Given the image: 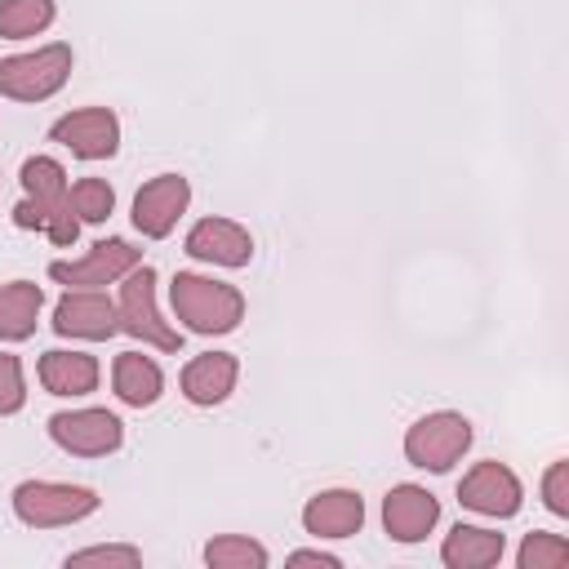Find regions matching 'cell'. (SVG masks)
<instances>
[{"mask_svg": "<svg viewBox=\"0 0 569 569\" xmlns=\"http://www.w3.org/2000/svg\"><path fill=\"white\" fill-rule=\"evenodd\" d=\"M53 0H0V36L4 40H31L53 22Z\"/></svg>", "mask_w": 569, "mask_h": 569, "instance_id": "cell-22", "label": "cell"}, {"mask_svg": "<svg viewBox=\"0 0 569 569\" xmlns=\"http://www.w3.org/2000/svg\"><path fill=\"white\" fill-rule=\"evenodd\" d=\"M49 138L76 160H111L120 151V120L111 107H76L49 124Z\"/></svg>", "mask_w": 569, "mask_h": 569, "instance_id": "cell-9", "label": "cell"}, {"mask_svg": "<svg viewBox=\"0 0 569 569\" xmlns=\"http://www.w3.org/2000/svg\"><path fill=\"white\" fill-rule=\"evenodd\" d=\"M289 565H320V569H338L342 560L333 551H320V547H307V551H289Z\"/></svg>", "mask_w": 569, "mask_h": 569, "instance_id": "cell-28", "label": "cell"}, {"mask_svg": "<svg viewBox=\"0 0 569 569\" xmlns=\"http://www.w3.org/2000/svg\"><path fill=\"white\" fill-rule=\"evenodd\" d=\"M467 449H471V422L453 409L422 413L405 431V458L422 471H449Z\"/></svg>", "mask_w": 569, "mask_h": 569, "instance_id": "cell-6", "label": "cell"}, {"mask_svg": "<svg viewBox=\"0 0 569 569\" xmlns=\"http://www.w3.org/2000/svg\"><path fill=\"white\" fill-rule=\"evenodd\" d=\"M71 565H124V569H133V565H142V551L129 547V542H107V547L71 551V556H67V569H71Z\"/></svg>", "mask_w": 569, "mask_h": 569, "instance_id": "cell-26", "label": "cell"}, {"mask_svg": "<svg viewBox=\"0 0 569 569\" xmlns=\"http://www.w3.org/2000/svg\"><path fill=\"white\" fill-rule=\"evenodd\" d=\"M36 373L49 396H89L102 378V369L89 351H44Z\"/></svg>", "mask_w": 569, "mask_h": 569, "instance_id": "cell-17", "label": "cell"}, {"mask_svg": "<svg viewBox=\"0 0 569 569\" xmlns=\"http://www.w3.org/2000/svg\"><path fill=\"white\" fill-rule=\"evenodd\" d=\"M365 525V498L356 489H320L302 507V529L311 538H351Z\"/></svg>", "mask_w": 569, "mask_h": 569, "instance_id": "cell-15", "label": "cell"}, {"mask_svg": "<svg viewBox=\"0 0 569 569\" xmlns=\"http://www.w3.org/2000/svg\"><path fill=\"white\" fill-rule=\"evenodd\" d=\"M187 204H191V182L182 173H156L133 196V227L147 240H164L178 227V218L187 213Z\"/></svg>", "mask_w": 569, "mask_h": 569, "instance_id": "cell-11", "label": "cell"}, {"mask_svg": "<svg viewBox=\"0 0 569 569\" xmlns=\"http://www.w3.org/2000/svg\"><path fill=\"white\" fill-rule=\"evenodd\" d=\"M542 502L551 516H569V462L565 458H556L542 471Z\"/></svg>", "mask_w": 569, "mask_h": 569, "instance_id": "cell-27", "label": "cell"}, {"mask_svg": "<svg viewBox=\"0 0 569 569\" xmlns=\"http://www.w3.org/2000/svg\"><path fill=\"white\" fill-rule=\"evenodd\" d=\"M49 440L76 458H107L124 445V422L111 409H67L49 418Z\"/></svg>", "mask_w": 569, "mask_h": 569, "instance_id": "cell-7", "label": "cell"}, {"mask_svg": "<svg viewBox=\"0 0 569 569\" xmlns=\"http://www.w3.org/2000/svg\"><path fill=\"white\" fill-rule=\"evenodd\" d=\"M71 44L53 40V44H40L31 53H13V58H0V98H13V102H44L53 98L67 76H71Z\"/></svg>", "mask_w": 569, "mask_h": 569, "instance_id": "cell-3", "label": "cell"}, {"mask_svg": "<svg viewBox=\"0 0 569 569\" xmlns=\"http://www.w3.org/2000/svg\"><path fill=\"white\" fill-rule=\"evenodd\" d=\"M502 551H507V538L485 525H453L440 542V560L449 569H489L502 560Z\"/></svg>", "mask_w": 569, "mask_h": 569, "instance_id": "cell-18", "label": "cell"}, {"mask_svg": "<svg viewBox=\"0 0 569 569\" xmlns=\"http://www.w3.org/2000/svg\"><path fill=\"white\" fill-rule=\"evenodd\" d=\"M111 387H116L120 405H129V409H147V405L160 400V391H164V373H160V365H156L151 356H142V351H120L116 365H111Z\"/></svg>", "mask_w": 569, "mask_h": 569, "instance_id": "cell-19", "label": "cell"}, {"mask_svg": "<svg viewBox=\"0 0 569 569\" xmlns=\"http://www.w3.org/2000/svg\"><path fill=\"white\" fill-rule=\"evenodd\" d=\"M236 378H240V360L231 351H204V356H191L187 369H182V396L200 409H213L222 405L231 391H236Z\"/></svg>", "mask_w": 569, "mask_h": 569, "instance_id": "cell-16", "label": "cell"}, {"mask_svg": "<svg viewBox=\"0 0 569 569\" xmlns=\"http://www.w3.org/2000/svg\"><path fill=\"white\" fill-rule=\"evenodd\" d=\"M187 253L213 267H249L253 258V236L249 227L231 222V218H200L187 231Z\"/></svg>", "mask_w": 569, "mask_h": 569, "instance_id": "cell-14", "label": "cell"}, {"mask_svg": "<svg viewBox=\"0 0 569 569\" xmlns=\"http://www.w3.org/2000/svg\"><path fill=\"white\" fill-rule=\"evenodd\" d=\"M116 311H120V329L160 347V351H182V333L160 316L156 307V271L151 267H133L124 280H120V298H116Z\"/></svg>", "mask_w": 569, "mask_h": 569, "instance_id": "cell-5", "label": "cell"}, {"mask_svg": "<svg viewBox=\"0 0 569 569\" xmlns=\"http://www.w3.org/2000/svg\"><path fill=\"white\" fill-rule=\"evenodd\" d=\"M98 511V493L89 485H62V480H22L13 489V516L31 529H58L76 525Z\"/></svg>", "mask_w": 569, "mask_h": 569, "instance_id": "cell-4", "label": "cell"}, {"mask_svg": "<svg viewBox=\"0 0 569 569\" xmlns=\"http://www.w3.org/2000/svg\"><path fill=\"white\" fill-rule=\"evenodd\" d=\"M120 329V311L102 289H67L53 307V333L102 342Z\"/></svg>", "mask_w": 569, "mask_h": 569, "instance_id": "cell-12", "label": "cell"}, {"mask_svg": "<svg viewBox=\"0 0 569 569\" xmlns=\"http://www.w3.org/2000/svg\"><path fill=\"white\" fill-rule=\"evenodd\" d=\"M67 196H71V213L80 222H107L116 209V191L107 178H80V182H71Z\"/></svg>", "mask_w": 569, "mask_h": 569, "instance_id": "cell-23", "label": "cell"}, {"mask_svg": "<svg viewBox=\"0 0 569 569\" xmlns=\"http://www.w3.org/2000/svg\"><path fill=\"white\" fill-rule=\"evenodd\" d=\"M27 405V378H22V360L0 351V418L18 413Z\"/></svg>", "mask_w": 569, "mask_h": 569, "instance_id": "cell-25", "label": "cell"}, {"mask_svg": "<svg viewBox=\"0 0 569 569\" xmlns=\"http://www.w3.org/2000/svg\"><path fill=\"white\" fill-rule=\"evenodd\" d=\"M440 520V498L422 485H396L382 498V529L396 542H422Z\"/></svg>", "mask_w": 569, "mask_h": 569, "instance_id": "cell-13", "label": "cell"}, {"mask_svg": "<svg viewBox=\"0 0 569 569\" xmlns=\"http://www.w3.org/2000/svg\"><path fill=\"white\" fill-rule=\"evenodd\" d=\"M44 307V289L31 280H9L0 284V342H27L36 333Z\"/></svg>", "mask_w": 569, "mask_h": 569, "instance_id": "cell-20", "label": "cell"}, {"mask_svg": "<svg viewBox=\"0 0 569 569\" xmlns=\"http://www.w3.org/2000/svg\"><path fill=\"white\" fill-rule=\"evenodd\" d=\"M267 547L244 533H218L204 542V565L209 569H267Z\"/></svg>", "mask_w": 569, "mask_h": 569, "instance_id": "cell-21", "label": "cell"}, {"mask_svg": "<svg viewBox=\"0 0 569 569\" xmlns=\"http://www.w3.org/2000/svg\"><path fill=\"white\" fill-rule=\"evenodd\" d=\"M18 182L27 191L22 204H13V227L22 231H44L49 244L71 249L80 236V218L71 213V187H67V169L53 156H31L18 169Z\"/></svg>", "mask_w": 569, "mask_h": 569, "instance_id": "cell-1", "label": "cell"}, {"mask_svg": "<svg viewBox=\"0 0 569 569\" xmlns=\"http://www.w3.org/2000/svg\"><path fill=\"white\" fill-rule=\"evenodd\" d=\"M458 502L476 516H489V520H507L520 511L525 502V485L520 476L507 467V462H476L462 480H458Z\"/></svg>", "mask_w": 569, "mask_h": 569, "instance_id": "cell-10", "label": "cell"}, {"mask_svg": "<svg viewBox=\"0 0 569 569\" xmlns=\"http://www.w3.org/2000/svg\"><path fill=\"white\" fill-rule=\"evenodd\" d=\"M169 302H173V316L191 329V333H231L240 329L244 320V293L227 280H213V276H196V271H178L173 284H169Z\"/></svg>", "mask_w": 569, "mask_h": 569, "instance_id": "cell-2", "label": "cell"}, {"mask_svg": "<svg viewBox=\"0 0 569 569\" xmlns=\"http://www.w3.org/2000/svg\"><path fill=\"white\" fill-rule=\"evenodd\" d=\"M142 262V249H133L129 240L111 236V240H98L84 258H71V262H49V276L67 289H107L116 280H124L133 267Z\"/></svg>", "mask_w": 569, "mask_h": 569, "instance_id": "cell-8", "label": "cell"}, {"mask_svg": "<svg viewBox=\"0 0 569 569\" xmlns=\"http://www.w3.org/2000/svg\"><path fill=\"white\" fill-rule=\"evenodd\" d=\"M516 565L520 569H560V565H569V542L560 533L533 529V533H525V542L516 551Z\"/></svg>", "mask_w": 569, "mask_h": 569, "instance_id": "cell-24", "label": "cell"}]
</instances>
